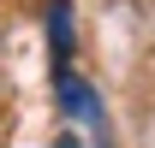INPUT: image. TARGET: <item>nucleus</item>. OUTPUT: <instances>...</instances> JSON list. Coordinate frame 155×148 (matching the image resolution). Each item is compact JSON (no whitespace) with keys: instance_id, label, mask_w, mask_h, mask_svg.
<instances>
[{"instance_id":"obj_3","label":"nucleus","mask_w":155,"mask_h":148,"mask_svg":"<svg viewBox=\"0 0 155 148\" xmlns=\"http://www.w3.org/2000/svg\"><path fill=\"white\" fill-rule=\"evenodd\" d=\"M60 148H84V142H78V136H60Z\"/></svg>"},{"instance_id":"obj_2","label":"nucleus","mask_w":155,"mask_h":148,"mask_svg":"<svg viewBox=\"0 0 155 148\" xmlns=\"http://www.w3.org/2000/svg\"><path fill=\"white\" fill-rule=\"evenodd\" d=\"M48 42H54V59L66 65V59H72V6H66V0L48 6Z\"/></svg>"},{"instance_id":"obj_1","label":"nucleus","mask_w":155,"mask_h":148,"mask_svg":"<svg viewBox=\"0 0 155 148\" xmlns=\"http://www.w3.org/2000/svg\"><path fill=\"white\" fill-rule=\"evenodd\" d=\"M54 95H60V113H66V119H101V95L78 71H66V65L54 71Z\"/></svg>"}]
</instances>
